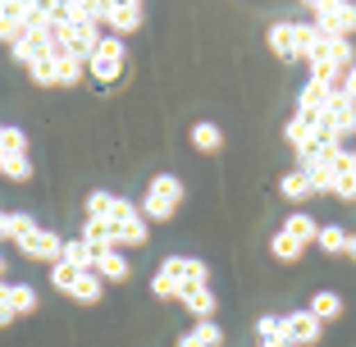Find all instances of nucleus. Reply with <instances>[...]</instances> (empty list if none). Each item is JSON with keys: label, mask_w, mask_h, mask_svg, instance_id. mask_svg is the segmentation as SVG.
Wrapping results in <instances>:
<instances>
[{"label": "nucleus", "mask_w": 356, "mask_h": 347, "mask_svg": "<svg viewBox=\"0 0 356 347\" xmlns=\"http://www.w3.org/2000/svg\"><path fill=\"white\" fill-rule=\"evenodd\" d=\"M142 23H147V5H142V0H119V5H110L105 28L115 32V37H128V32H137Z\"/></svg>", "instance_id": "nucleus-11"}, {"label": "nucleus", "mask_w": 356, "mask_h": 347, "mask_svg": "<svg viewBox=\"0 0 356 347\" xmlns=\"http://www.w3.org/2000/svg\"><path fill=\"white\" fill-rule=\"evenodd\" d=\"M51 42H55V37H46V32H28V37L14 46V60L28 64V69H32V64H42V60H55Z\"/></svg>", "instance_id": "nucleus-13"}, {"label": "nucleus", "mask_w": 356, "mask_h": 347, "mask_svg": "<svg viewBox=\"0 0 356 347\" xmlns=\"http://www.w3.org/2000/svg\"><path fill=\"white\" fill-rule=\"evenodd\" d=\"M183 197H188V192H183V183H178L174 174H156L137 206H142V215H147L151 224H169L178 211H183Z\"/></svg>", "instance_id": "nucleus-1"}, {"label": "nucleus", "mask_w": 356, "mask_h": 347, "mask_svg": "<svg viewBox=\"0 0 356 347\" xmlns=\"http://www.w3.org/2000/svg\"><path fill=\"white\" fill-rule=\"evenodd\" d=\"M192 338H197L201 347H224V329L215 325V320H197V325H192Z\"/></svg>", "instance_id": "nucleus-33"}, {"label": "nucleus", "mask_w": 356, "mask_h": 347, "mask_svg": "<svg viewBox=\"0 0 356 347\" xmlns=\"http://www.w3.org/2000/svg\"><path fill=\"white\" fill-rule=\"evenodd\" d=\"M110 206H115V192H92L87 197V220H105Z\"/></svg>", "instance_id": "nucleus-34"}, {"label": "nucleus", "mask_w": 356, "mask_h": 347, "mask_svg": "<svg viewBox=\"0 0 356 347\" xmlns=\"http://www.w3.org/2000/svg\"><path fill=\"white\" fill-rule=\"evenodd\" d=\"M96 247L92 242H83V238H69L64 242V261H74V265H83V270H96Z\"/></svg>", "instance_id": "nucleus-27"}, {"label": "nucleus", "mask_w": 356, "mask_h": 347, "mask_svg": "<svg viewBox=\"0 0 356 347\" xmlns=\"http://www.w3.org/2000/svg\"><path fill=\"white\" fill-rule=\"evenodd\" d=\"M105 220L115 224L119 247H147V242H151V220L142 215V206H137V201L115 197V206H110V215H105Z\"/></svg>", "instance_id": "nucleus-3"}, {"label": "nucleus", "mask_w": 356, "mask_h": 347, "mask_svg": "<svg viewBox=\"0 0 356 347\" xmlns=\"http://www.w3.org/2000/svg\"><path fill=\"white\" fill-rule=\"evenodd\" d=\"M325 119H329V124H334L343 137H347V133H356V101H347V92H343V87H338V92L329 96Z\"/></svg>", "instance_id": "nucleus-14"}, {"label": "nucleus", "mask_w": 356, "mask_h": 347, "mask_svg": "<svg viewBox=\"0 0 356 347\" xmlns=\"http://www.w3.org/2000/svg\"><path fill=\"white\" fill-rule=\"evenodd\" d=\"M87 78L83 60H55V87H78Z\"/></svg>", "instance_id": "nucleus-29"}, {"label": "nucleus", "mask_w": 356, "mask_h": 347, "mask_svg": "<svg viewBox=\"0 0 356 347\" xmlns=\"http://www.w3.org/2000/svg\"><path fill=\"white\" fill-rule=\"evenodd\" d=\"M83 265H74V261H55L51 265V288L55 293H64V297H74L78 293V284H83Z\"/></svg>", "instance_id": "nucleus-18"}, {"label": "nucleus", "mask_w": 356, "mask_h": 347, "mask_svg": "<svg viewBox=\"0 0 356 347\" xmlns=\"http://www.w3.org/2000/svg\"><path fill=\"white\" fill-rule=\"evenodd\" d=\"M0 156H28V133L14 124L0 128Z\"/></svg>", "instance_id": "nucleus-31"}, {"label": "nucleus", "mask_w": 356, "mask_h": 347, "mask_svg": "<svg viewBox=\"0 0 356 347\" xmlns=\"http://www.w3.org/2000/svg\"><path fill=\"white\" fill-rule=\"evenodd\" d=\"M37 311V293L28 284H5L0 288V325L10 329L19 316H32Z\"/></svg>", "instance_id": "nucleus-9"}, {"label": "nucleus", "mask_w": 356, "mask_h": 347, "mask_svg": "<svg viewBox=\"0 0 356 347\" xmlns=\"http://www.w3.org/2000/svg\"><path fill=\"white\" fill-rule=\"evenodd\" d=\"M256 338L274 347H288V329H283V316H261L256 320Z\"/></svg>", "instance_id": "nucleus-26"}, {"label": "nucleus", "mask_w": 356, "mask_h": 347, "mask_svg": "<svg viewBox=\"0 0 356 347\" xmlns=\"http://www.w3.org/2000/svg\"><path fill=\"white\" fill-rule=\"evenodd\" d=\"M261 347H274V343H261Z\"/></svg>", "instance_id": "nucleus-37"}, {"label": "nucleus", "mask_w": 356, "mask_h": 347, "mask_svg": "<svg viewBox=\"0 0 356 347\" xmlns=\"http://www.w3.org/2000/svg\"><path fill=\"white\" fill-rule=\"evenodd\" d=\"M338 92V83H329V78H306V83H302V92H297V115H306V119H311V115H320V110H325L329 106V96H334Z\"/></svg>", "instance_id": "nucleus-10"}, {"label": "nucleus", "mask_w": 356, "mask_h": 347, "mask_svg": "<svg viewBox=\"0 0 356 347\" xmlns=\"http://www.w3.org/2000/svg\"><path fill=\"white\" fill-rule=\"evenodd\" d=\"M270 256H274L279 265H293V261H302V256H306V247L293 238V233H283V229H279V233L270 238Z\"/></svg>", "instance_id": "nucleus-23"}, {"label": "nucleus", "mask_w": 356, "mask_h": 347, "mask_svg": "<svg viewBox=\"0 0 356 347\" xmlns=\"http://www.w3.org/2000/svg\"><path fill=\"white\" fill-rule=\"evenodd\" d=\"M19 256H23V261H46V265H55V261H64V238L37 224V229L19 242Z\"/></svg>", "instance_id": "nucleus-6"}, {"label": "nucleus", "mask_w": 356, "mask_h": 347, "mask_svg": "<svg viewBox=\"0 0 356 347\" xmlns=\"http://www.w3.org/2000/svg\"><path fill=\"white\" fill-rule=\"evenodd\" d=\"M283 329H288V347H315L320 338H325V325L311 316V306L288 311V316H283Z\"/></svg>", "instance_id": "nucleus-8"}, {"label": "nucleus", "mask_w": 356, "mask_h": 347, "mask_svg": "<svg viewBox=\"0 0 356 347\" xmlns=\"http://www.w3.org/2000/svg\"><path fill=\"white\" fill-rule=\"evenodd\" d=\"M183 306H188V316L192 320H215V306H220V297L206 288H183Z\"/></svg>", "instance_id": "nucleus-16"}, {"label": "nucleus", "mask_w": 356, "mask_h": 347, "mask_svg": "<svg viewBox=\"0 0 356 347\" xmlns=\"http://www.w3.org/2000/svg\"><path fill=\"white\" fill-rule=\"evenodd\" d=\"M265 42H270V51L279 60H297V23H270Z\"/></svg>", "instance_id": "nucleus-15"}, {"label": "nucleus", "mask_w": 356, "mask_h": 347, "mask_svg": "<svg viewBox=\"0 0 356 347\" xmlns=\"http://www.w3.org/2000/svg\"><path fill=\"white\" fill-rule=\"evenodd\" d=\"M160 270H165L178 288H206L210 284V265L197 261V256H165Z\"/></svg>", "instance_id": "nucleus-7"}, {"label": "nucleus", "mask_w": 356, "mask_h": 347, "mask_svg": "<svg viewBox=\"0 0 356 347\" xmlns=\"http://www.w3.org/2000/svg\"><path fill=\"white\" fill-rule=\"evenodd\" d=\"M32 14H37V0H5L0 5V37L10 42V51L32 32Z\"/></svg>", "instance_id": "nucleus-5"}, {"label": "nucleus", "mask_w": 356, "mask_h": 347, "mask_svg": "<svg viewBox=\"0 0 356 347\" xmlns=\"http://www.w3.org/2000/svg\"><path fill=\"white\" fill-rule=\"evenodd\" d=\"M105 297V279L96 270H87L83 274V284H78V293H74V302H83V306H96Z\"/></svg>", "instance_id": "nucleus-28"}, {"label": "nucleus", "mask_w": 356, "mask_h": 347, "mask_svg": "<svg viewBox=\"0 0 356 347\" xmlns=\"http://www.w3.org/2000/svg\"><path fill=\"white\" fill-rule=\"evenodd\" d=\"M96 274H101L105 284H128V279H133V261H128L119 247H110V252L96 256Z\"/></svg>", "instance_id": "nucleus-12"}, {"label": "nucleus", "mask_w": 356, "mask_h": 347, "mask_svg": "<svg viewBox=\"0 0 356 347\" xmlns=\"http://www.w3.org/2000/svg\"><path fill=\"white\" fill-rule=\"evenodd\" d=\"M347 261H356V233H352V242H347Z\"/></svg>", "instance_id": "nucleus-36"}, {"label": "nucleus", "mask_w": 356, "mask_h": 347, "mask_svg": "<svg viewBox=\"0 0 356 347\" xmlns=\"http://www.w3.org/2000/svg\"><path fill=\"white\" fill-rule=\"evenodd\" d=\"M283 233H293V238L302 242V247H311V242H320V224H315V220H311L306 211H293V215H288V220H283Z\"/></svg>", "instance_id": "nucleus-22"}, {"label": "nucleus", "mask_w": 356, "mask_h": 347, "mask_svg": "<svg viewBox=\"0 0 356 347\" xmlns=\"http://www.w3.org/2000/svg\"><path fill=\"white\" fill-rule=\"evenodd\" d=\"M306 14L329 37H343V42L356 37V5L352 0H306Z\"/></svg>", "instance_id": "nucleus-2"}, {"label": "nucleus", "mask_w": 356, "mask_h": 347, "mask_svg": "<svg viewBox=\"0 0 356 347\" xmlns=\"http://www.w3.org/2000/svg\"><path fill=\"white\" fill-rule=\"evenodd\" d=\"M192 147H197L201 156H215V151L224 147V128L215 124V119H197V124H192Z\"/></svg>", "instance_id": "nucleus-17"}, {"label": "nucleus", "mask_w": 356, "mask_h": 347, "mask_svg": "<svg viewBox=\"0 0 356 347\" xmlns=\"http://www.w3.org/2000/svg\"><path fill=\"white\" fill-rule=\"evenodd\" d=\"M151 297H156V302H183V288H178L165 270H156L151 274Z\"/></svg>", "instance_id": "nucleus-32"}, {"label": "nucleus", "mask_w": 356, "mask_h": 347, "mask_svg": "<svg viewBox=\"0 0 356 347\" xmlns=\"http://www.w3.org/2000/svg\"><path fill=\"white\" fill-rule=\"evenodd\" d=\"M279 192L288 201H306V197H315V183H311V174H302V169H288L279 179Z\"/></svg>", "instance_id": "nucleus-24"}, {"label": "nucleus", "mask_w": 356, "mask_h": 347, "mask_svg": "<svg viewBox=\"0 0 356 347\" xmlns=\"http://www.w3.org/2000/svg\"><path fill=\"white\" fill-rule=\"evenodd\" d=\"M32 229H37V220L23 215V211H5V215H0V238H5V242H23Z\"/></svg>", "instance_id": "nucleus-21"}, {"label": "nucleus", "mask_w": 356, "mask_h": 347, "mask_svg": "<svg viewBox=\"0 0 356 347\" xmlns=\"http://www.w3.org/2000/svg\"><path fill=\"white\" fill-rule=\"evenodd\" d=\"M0 174H5V183H28L32 179V160L28 156H0Z\"/></svg>", "instance_id": "nucleus-30"}, {"label": "nucleus", "mask_w": 356, "mask_h": 347, "mask_svg": "<svg viewBox=\"0 0 356 347\" xmlns=\"http://www.w3.org/2000/svg\"><path fill=\"white\" fill-rule=\"evenodd\" d=\"M124 64H128V42L124 37H115V32H105L101 37V46H96V55H92V64H87V74L96 78V83H119L124 78Z\"/></svg>", "instance_id": "nucleus-4"}, {"label": "nucleus", "mask_w": 356, "mask_h": 347, "mask_svg": "<svg viewBox=\"0 0 356 347\" xmlns=\"http://www.w3.org/2000/svg\"><path fill=\"white\" fill-rule=\"evenodd\" d=\"M83 242H92L96 252H110V247H119V233L110 220H83Z\"/></svg>", "instance_id": "nucleus-19"}, {"label": "nucleus", "mask_w": 356, "mask_h": 347, "mask_svg": "<svg viewBox=\"0 0 356 347\" xmlns=\"http://www.w3.org/2000/svg\"><path fill=\"white\" fill-rule=\"evenodd\" d=\"M343 92H347V101H356V69L343 78Z\"/></svg>", "instance_id": "nucleus-35"}, {"label": "nucleus", "mask_w": 356, "mask_h": 347, "mask_svg": "<svg viewBox=\"0 0 356 347\" xmlns=\"http://www.w3.org/2000/svg\"><path fill=\"white\" fill-rule=\"evenodd\" d=\"M311 316L320 320V325H334V320L343 316V297H338L334 288H325V293H311Z\"/></svg>", "instance_id": "nucleus-20"}, {"label": "nucleus", "mask_w": 356, "mask_h": 347, "mask_svg": "<svg viewBox=\"0 0 356 347\" xmlns=\"http://www.w3.org/2000/svg\"><path fill=\"white\" fill-rule=\"evenodd\" d=\"M347 242H352V233H347V229H338V224H325L315 247H320L325 256H347Z\"/></svg>", "instance_id": "nucleus-25"}]
</instances>
